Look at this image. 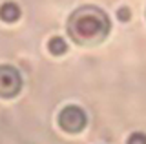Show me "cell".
I'll return each instance as SVG.
<instances>
[{"instance_id": "6da1fadb", "label": "cell", "mask_w": 146, "mask_h": 144, "mask_svg": "<svg viewBox=\"0 0 146 144\" xmlns=\"http://www.w3.org/2000/svg\"><path fill=\"white\" fill-rule=\"evenodd\" d=\"M111 29L106 11L97 6H80L68 18V35L79 46H97L106 40Z\"/></svg>"}, {"instance_id": "7a4b0ae2", "label": "cell", "mask_w": 146, "mask_h": 144, "mask_svg": "<svg viewBox=\"0 0 146 144\" xmlns=\"http://www.w3.org/2000/svg\"><path fill=\"white\" fill-rule=\"evenodd\" d=\"M88 124L86 111L77 104H68L58 113V126L66 133H80Z\"/></svg>"}, {"instance_id": "3957f363", "label": "cell", "mask_w": 146, "mask_h": 144, "mask_svg": "<svg viewBox=\"0 0 146 144\" xmlns=\"http://www.w3.org/2000/svg\"><path fill=\"white\" fill-rule=\"evenodd\" d=\"M22 89V75L17 67L9 64H0V97L13 98Z\"/></svg>"}, {"instance_id": "277c9868", "label": "cell", "mask_w": 146, "mask_h": 144, "mask_svg": "<svg viewBox=\"0 0 146 144\" xmlns=\"http://www.w3.org/2000/svg\"><path fill=\"white\" fill-rule=\"evenodd\" d=\"M20 17H22V11H20V7H18V4L4 2L2 6H0V20L2 22L13 24V22H17Z\"/></svg>"}, {"instance_id": "5b68a950", "label": "cell", "mask_w": 146, "mask_h": 144, "mask_svg": "<svg viewBox=\"0 0 146 144\" xmlns=\"http://www.w3.org/2000/svg\"><path fill=\"white\" fill-rule=\"evenodd\" d=\"M48 49H49L51 55L60 57V55H64V53L68 51V42L62 37H51L49 42H48Z\"/></svg>"}, {"instance_id": "8992f818", "label": "cell", "mask_w": 146, "mask_h": 144, "mask_svg": "<svg viewBox=\"0 0 146 144\" xmlns=\"http://www.w3.org/2000/svg\"><path fill=\"white\" fill-rule=\"evenodd\" d=\"M126 144H146V133H141V131L131 133L130 137H128Z\"/></svg>"}, {"instance_id": "52a82bcc", "label": "cell", "mask_w": 146, "mask_h": 144, "mask_svg": "<svg viewBox=\"0 0 146 144\" xmlns=\"http://www.w3.org/2000/svg\"><path fill=\"white\" fill-rule=\"evenodd\" d=\"M117 18L121 20V22H128V20L131 18V9L128 6L119 7V9H117Z\"/></svg>"}]
</instances>
